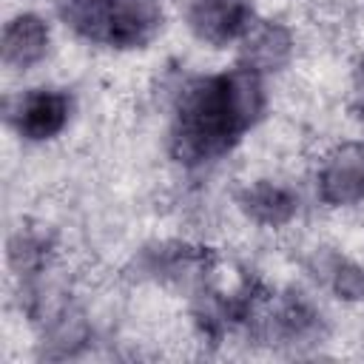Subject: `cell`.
<instances>
[{"instance_id":"cell-1","label":"cell","mask_w":364,"mask_h":364,"mask_svg":"<svg viewBox=\"0 0 364 364\" xmlns=\"http://www.w3.org/2000/svg\"><path fill=\"white\" fill-rule=\"evenodd\" d=\"M264 82L250 65H236L188 82L179 94L171 151L185 165L225 156L262 117Z\"/></svg>"},{"instance_id":"cell-2","label":"cell","mask_w":364,"mask_h":364,"mask_svg":"<svg viewBox=\"0 0 364 364\" xmlns=\"http://www.w3.org/2000/svg\"><path fill=\"white\" fill-rule=\"evenodd\" d=\"M159 23L162 9L156 0H97L71 20L85 37L117 48L145 46L159 31Z\"/></svg>"},{"instance_id":"cell-3","label":"cell","mask_w":364,"mask_h":364,"mask_svg":"<svg viewBox=\"0 0 364 364\" xmlns=\"http://www.w3.org/2000/svg\"><path fill=\"white\" fill-rule=\"evenodd\" d=\"M188 26L208 46L239 43L253 20V0H188Z\"/></svg>"},{"instance_id":"cell-4","label":"cell","mask_w":364,"mask_h":364,"mask_svg":"<svg viewBox=\"0 0 364 364\" xmlns=\"http://www.w3.org/2000/svg\"><path fill=\"white\" fill-rule=\"evenodd\" d=\"M71 117V97L60 88H31L17 97L11 122L20 136L31 142H46L63 134Z\"/></svg>"},{"instance_id":"cell-5","label":"cell","mask_w":364,"mask_h":364,"mask_svg":"<svg viewBox=\"0 0 364 364\" xmlns=\"http://www.w3.org/2000/svg\"><path fill=\"white\" fill-rule=\"evenodd\" d=\"M318 196L327 205L364 199V142H341L324 156L318 168Z\"/></svg>"},{"instance_id":"cell-6","label":"cell","mask_w":364,"mask_h":364,"mask_svg":"<svg viewBox=\"0 0 364 364\" xmlns=\"http://www.w3.org/2000/svg\"><path fill=\"white\" fill-rule=\"evenodd\" d=\"M51 31L37 14H17L3 28V63L17 71H28L48 54Z\"/></svg>"},{"instance_id":"cell-7","label":"cell","mask_w":364,"mask_h":364,"mask_svg":"<svg viewBox=\"0 0 364 364\" xmlns=\"http://www.w3.org/2000/svg\"><path fill=\"white\" fill-rule=\"evenodd\" d=\"M239 43H242V65H250L259 74L282 68L293 51L290 31L279 23H270V20L253 23L250 31Z\"/></svg>"},{"instance_id":"cell-8","label":"cell","mask_w":364,"mask_h":364,"mask_svg":"<svg viewBox=\"0 0 364 364\" xmlns=\"http://www.w3.org/2000/svg\"><path fill=\"white\" fill-rule=\"evenodd\" d=\"M239 205L253 222H259L264 228L287 225L299 210L296 193L279 182H270V179H259V182L247 185L239 193Z\"/></svg>"},{"instance_id":"cell-9","label":"cell","mask_w":364,"mask_h":364,"mask_svg":"<svg viewBox=\"0 0 364 364\" xmlns=\"http://www.w3.org/2000/svg\"><path fill=\"white\" fill-rule=\"evenodd\" d=\"M333 287L344 299H364V270L355 264H341L333 273Z\"/></svg>"}]
</instances>
